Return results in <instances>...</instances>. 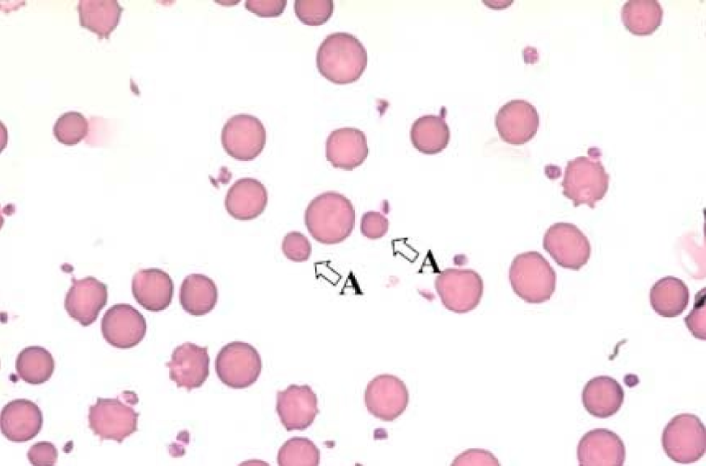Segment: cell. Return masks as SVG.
Instances as JSON below:
<instances>
[{"instance_id": "27", "label": "cell", "mask_w": 706, "mask_h": 466, "mask_svg": "<svg viewBox=\"0 0 706 466\" xmlns=\"http://www.w3.org/2000/svg\"><path fill=\"white\" fill-rule=\"evenodd\" d=\"M54 360L44 347L29 346L18 354L15 369L19 378L31 385H40L48 381L54 370Z\"/></svg>"}, {"instance_id": "35", "label": "cell", "mask_w": 706, "mask_h": 466, "mask_svg": "<svg viewBox=\"0 0 706 466\" xmlns=\"http://www.w3.org/2000/svg\"><path fill=\"white\" fill-rule=\"evenodd\" d=\"M498 458L491 452L480 448L468 449L459 454L452 465H500Z\"/></svg>"}, {"instance_id": "10", "label": "cell", "mask_w": 706, "mask_h": 466, "mask_svg": "<svg viewBox=\"0 0 706 466\" xmlns=\"http://www.w3.org/2000/svg\"><path fill=\"white\" fill-rule=\"evenodd\" d=\"M266 130L261 121L248 114L231 117L221 131V144L225 152L239 161H250L263 151Z\"/></svg>"}, {"instance_id": "9", "label": "cell", "mask_w": 706, "mask_h": 466, "mask_svg": "<svg viewBox=\"0 0 706 466\" xmlns=\"http://www.w3.org/2000/svg\"><path fill=\"white\" fill-rule=\"evenodd\" d=\"M543 249L560 266L578 271L591 255V245L585 234L574 224L557 222L545 231Z\"/></svg>"}, {"instance_id": "19", "label": "cell", "mask_w": 706, "mask_h": 466, "mask_svg": "<svg viewBox=\"0 0 706 466\" xmlns=\"http://www.w3.org/2000/svg\"><path fill=\"white\" fill-rule=\"evenodd\" d=\"M42 425V412L31 400L15 399L1 410V433L12 442L23 443L32 439L41 431Z\"/></svg>"}, {"instance_id": "8", "label": "cell", "mask_w": 706, "mask_h": 466, "mask_svg": "<svg viewBox=\"0 0 706 466\" xmlns=\"http://www.w3.org/2000/svg\"><path fill=\"white\" fill-rule=\"evenodd\" d=\"M139 413L124 401L117 398H97L89 408V427L101 440H113L121 443L137 429Z\"/></svg>"}, {"instance_id": "24", "label": "cell", "mask_w": 706, "mask_h": 466, "mask_svg": "<svg viewBox=\"0 0 706 466\" xmlns=\"http://www.w3.org/2000/svg\"><path fill=\"white\" fill-rule=\"evenodd\" d=\"M689 298V289L685 283L672 275L658 280L649 292L652 309L664 318H674L682 314L688 305Z\"/></svg>"}, {"instance_id": "28", "label": "cell", "mask_w": 706, "mask_h": 466, "mask_svg": "<svg viewBox=\"0 0 706 466\" xmlns=\"http://www.w3.org/2000/svg\"><path fill=\"white\" fill-rule=\"evenodd\" d=\"M79 10L81 25L102 37L117 26L121 11L117 1H80Z\"/></svg>"}, {"instance_id": "1", "label": "cell", "mask_w": 706, "mask_h": 466, "mask_svg": "<svg viewBox=\"0 0 706 466\" xmlns=\"http://www.w3.org/2000/svg\"><path fill=\"white\" fill-rule=\"evenodd\" d=\"M354 207L342 193L327 191L314 197L305 211V224L312 237L325 244L347 239L355 226Z\"/></svg>"}, {"instance_id": "32", "label": "cell", "mask_w": 706, "mask_h": 466, "mask_svg": "<svg viewBox=\"0 0 706 466\" xmlns=\"http://www.w3.org/2000/svg\"><path fill=\"white\" fill-rule=\"evenodd\" d=\"M281 249L285 256L291 261H307L312 253V244L308 238L299 231L288 233L282 241Z\"/></svg>"}, {"instance_id": "22", "label": "cell", "mask_w": 706, "mask_h": 466, "mask_svg": "<svg viewBox=\"0 0 706 466\" xmlns=\"http://www.w3.org/2000/svg\"><path fill=\"white\" fill-rule=\"evenodd\" d=\"M624 396V390L616 380L609 376H598L587 381L581 398L589 414L596 418H607L618 411Z\"/></svg>"}, {"instance_id": "29", "label": "cell", "mask_w": 706, "mask_h": 466, "mask_svg": "<svg viewBox=\"0 0 706 466\" xmlns=\"http://www.w3.org/2000/svg\"><path fill=\"white\" fill-rule=\"evenodd\" d=\"M320 452L306 437H292L280 447L277 455L279 465H318Z\"/></svg>"}, {"instance_id": "37", "label": "cell", "mask_w": 706, "mask_h": 466, "mask_svg": "<svg viewBox=\"0 0 706 466\" xmlns=\"http://www.w3.org/2000/svg\"><path fill=\"white\" fill-rule=\"evenodd\" d=\"M286 5V0H248L245 3L248 10L263 17L281 15Z\"/></svg>"}, {"instance_id": "11", "label": "cell", "mask_w": 706, "mask_h": 466, "mask_svg": "<svg viewBox=\"0 0 706 466\" xmlns=\"http://www.w3.org/2000/svg\"><path fill=\"white\" fill-rule=\"evenodd\" d=\"M364 401L372 415L390 422L405 411L409 403V392L405 382L397 376L381 374L367 385Z\"/></svg>"}, {"instance_id": "16", "label": "cell", "mask_w": 706, "mask_h": 466, "mask_svg": "<svg viewBox=\"0 0 706 466\" xmlns=\"http://www.w3.org/2000/svg\"><path fill=\"white\" fill-rule=\"evenodd\" d=\"M210 356L208 348L191 342L177 346L166 364L170 379L178 387L191 390L200 387L209 376Z\"/></svg>"}, {"instance_id": "18", "label": "cell", "mask_w": 706, "mask_h": 466, "mask_svg": "<svg viewBox=\"0 0 706 466\" xmlns=\"http://www.w3.org/2000/svg\"><path fill=\"white\" fill-rule=\"evenodd\" d=\"M369 153L365 134L353 127L333 130L325 142V156L336 168L352 170L364 162Z\"/></svg>"}, {"instance_id": "21", "label": "cell", "mask_w": 706, "mask_h": 466, "mask_svg": "<svg viewBox=\"0 0 706 466\" xmlns=\"http://www.w3.org/2000/svg\"><path fill=\"white\" fill-rule=\"evenodd\" d=\"M268 203L265 186L258 179L243 177L229 188L225 198L228 213L239 220H251L259 216Z\"/></svg>"}, {"instance_id": "6", "label": "cell", "mask_w": 706, "mask_h": 466, "mask_svg": "<svg viewBox=\"0 0 706 466\" xmlns=\"http://www.w3.org/2000/svg\"><path fill=\"white\" fill-rule=\"evenodd\" d=\"M434 287L443 305L456 313L475 309L483 294L481 276L470 269H445L436 277Z\"/></svg>"}, {"instance_id": "23", "label": "cell", "mask_w": 706, "mask_h": 466, "mask_svg": "<svg viewBox=\"0 0 706 466\" xmlns=\"http://www.w3.org/2000/svg\"><path fill=\"white\" fill-rule=\"evenodd\" d=\"M218 301V289L208 276L191 273L185 276L179 291V302L188 313L201 316L210 313Z\"/></svg>"}, {"instance_id": "26", "label": "cell", "mask_w": 706, "mask_h": 466, "mask_svg": "<svg viewBox=\"0 0 706 466\" xmlns=\"http://www.w3.org/2000/svg\"><path fill=\"white\" fill-rule=\"evenodd\" d=\"M663 10L656 0H629L621 9V20L631 33L649 36L660 26Z\"/></svg>"}, {"instance_id": "7", "label": "cell", "mask_w": 706, "mask_h": 466, "mask_svg": "<svg viewBox=\"0 0 706 466\" xmlns=\"http://www.w3.org/2000/svg\"><path fill=\"white\" fill-rule=\"evenodd\" d=\"M261 369L262 360L258 351L242 341H233L224 345L215 360L219 378L233 389H244L254 384Z\"/></svg>"}, {"instance_id": "30", "label": "cell", "mask_w": 706, "mask_h": 466, "mask_svg": "<svg viewBox=\"0 0 706 466\" xmlns=\"http://www.w3.org/2000/svg\"><path fill=\"white\" fill-rule=\"evenodd\" d=\"M87 119L81 113L70 111L60 116L54 126L57 139L63 144L72 146L78 144L88 133Z\"/></svg>"}, {"instance_id": "33", "label": "cell", "mask_w": 706, "mask_h": 466, "mask_svg": "<svg viewBox=\"0 0 706 466\" xmlns=\"http://www.w3.org/2000/svg\"><path fill=\"white\" fill-rule=\"evenodd\" d=\"M705 289H703L696 294L694 307L684 319L685 323L692 334L695 338L703 340H705Z\"/></svg>"}, {"instance_id": "34", "label": "cell", "mask_w": 706, "mask_h": 466, "mask_svg": "<svg viewBox=\"0 0 706 466\" xmlns=\"http://www.w3.org/2000/svg\"><path fill=\"white\" fill-rule=\"evenodd\" d=\"M388 229V219L379 211H367L361 218V233L368 239L381 238L387 233Z\"/></svg>"}, {"instance_id": "13", "label": "cell", "mask_w": 706, "mask_h": 466, "mask_svg": "<svg viewBox=\"0 0 706 466\" xmlns=\"http://www.w3.org/2000/svg\"><path fill=\"white\" fill-rule=\"evenodd\" d=\"M495 126L504 142L512 145H523L536 135L539 127V115L530 102L513 99L498 110Z\"/></svg>"}, {"instance_id": "12", "label": "cell", "mask_w": 706, "mask_h": 466, "mask_svg": "<svg viewBox=\"0 0 706 466\" xmlns=\"http://www.w3.org/2000/svg\"><path fill=\"white\" fill-rule=\"evenodd\" d=\"M105 340L119 349H129L137 345L147 331L146 320L134 307L127 303H118L107 309L101 324Z\"/></svg>"}, {"instance_id": "17", "label": "cell", "mask_w": 706, "mask_h": 466, "mask_svg": "<svg viewBox=\"0 0 706 466\" xmlns=\"http://www.w3.org/2000/svg\"><path fill=\"white\" fill-rule=\"evenodd\" d=\"M576 453L581 466H621L624 464L626 456L622 439L606 428H596L586 432L578 442Z\"/></svg>"}, {"instance_id": "14", "label": "cell", "mask_w": 706, "mask_h": 466, "mask_svg": "<svg viewBox=\"0 0 706 466\" xmlns=\"http://www.w3.org/2000/svg\"><path fill=\"white\" fill-rule=\"evenodd\" d=\"M276 411L287 431L304 430L319 413L316 394L307 385H290L277 392Z\"/></svg>"}, {"instance_id": "20", "label": "cell", "mask_w": 706, "mask_h": 466, "mask_svg": "<svg viewBox=\"0 0 706 466\" xmlns=\"http://www.w3.org/2000/svg\"><path fill=\"white\" fill-rule=\"evenodd\" d=\"M132 292L145 309L159 312L171 304L174 283L165 271L157 268L141 269L132 277Z\"/></svg>"}, {"instance_id": "31", "label": "cell", "mask_w": 706, "mask_h": 466, "mask_svg": "<svg viewBox=\"0 0 706 466\" xmlns=\"http://www.w3.org/2000/svg\"><path fill=\"white\" fill-rule=\"evenodd\" d=\"M294 12L299 20L310 26H319L325 23L332 16V0H296Z\"/></svg>"}, {"instance_id": "15", "label": "cell", "mask_w": 706, "mask_h": 466, "mask_svg": "<svg viewBox=\"0 0 706 466\" xmlns=\"http://www.w3.org/2000/svg\"><path fill=\"white\" fill-rule=\"evenodd\" d=\"M108 301L107 285L94 276L72 279L64 300L69 315L82 326L88 327L97 318Z\"/></svg>"}, {"instance_id": "25", "label": "cell", "mask_w": 706, "mask_h": 466, "mask_svg": "<svg viewBox=\"0 0 706 466\" xmlns=\"http://www.w3.org/2000/svg\"><path fill=\"white\" fill-rule=\"evenodd\" d=\"M410 136L415 148L421 153L432 155L440 153L447 147L450 132L443 117L425 115L413 122Z\"/></svg>"}, {"instance_id": "3", "label": "cell", "mask_w": 706, "mask_h": 466, "mask_svg": "<svg viewBox=\"0 0 706 466\" xmlns=\"http://www.w3.org/2000/svg\"><path fill=\"white\" fill-rule=\"evenodd\" d=\"M509 280L513 291L523 300L540 304L550 300L556 289V273L537 251L518 254L511 262Z\"/></svg>"}, {"instance_id": "2", "label": "cell", "mask_w": 706, "mask_h": 466, "mask_svg": "<svg viewBox=\"0 0 706 466\" xmlns=\"http://www.w3.org/2000/svg\"><path fill=\"white\" fill-rule=\"evenodd\" d=\"M316 68L321 75L336 84L357 81L367 64L363 44L353 35L337 32L328 35L316 52Z\"/></svg>"}, {"instance_id": "5", "label": "cell", "mask_w": 706, "mask_h": 466, "mask_svg": "<svg viewBox=\"0 0 706 466\" xmlns=\"http://www.w3.org/2000/svg\"><path fill=\"white\" fill-rule=\"evenodd\" d=\"M661 442L665 453L672 460L680 464L694 463L705 452L704 424L692 414L676 415L665 427Z\"/></svg>"}, {"instance_id": "36", "label": "cell", "mask_w": 706, "mask_h": 466, "mask_svg": "<svg viewBox=\"0 0 706 466\" xmlns=\"http://www.w3.org/2000/svg\"><path fill=\"white\" fill-rule=\"evenodd\" d=\"M27 456L33 465H54L57 460L58 452L52 443L41 441L30 447Z\"/></svg>"}, {"instance_id": "4", "label": "cell", "mask_w": 706, "mask_h": 466, "mask_svg": "<svg viewBox=\"0 0 706 466\" xmlns=\"http://www.w3.org/2000/svg\"><path fill=\"white\" fill-rule=\"evenodd\" d=\"M599 150L595 155L578 157L567 162L563 182V195L576 207L586 204L592 208L602 200L609 186V175L600 160Z\"/></svg>"}]
</instances>
